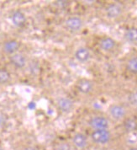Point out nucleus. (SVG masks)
I'll use <instances>...</instances> for the list:
<instances>
[{
	"label": "nucleus",
	"instance_id": "f257e3e1",
	"mask_svg": "<svg viewBox=\"0 0 137 150\" xmlns=\"http://www.w3.org/2000/svg\"><path fill=\"white\" fill-rule=\"evenodd\" d=\"M111 137L112 136L109 129L93 130L91 133V138L93 142L99 145H104L110 143Z\"/></svg>",
	"mask_w": 137,
	"mask_h": 150
},
{
	"label": "nucleus",
	"instance_id": "f03ea898",
	"mask_svg": "<svg viewBox=\"0 0 137 150\" xmlns=\"http://www.w3.org/2000/svg\"><path fill=\"white\" fill-rule=\"evenodd\" d=\"M89 125L93 130L109 129L110 122L103 116H95L89 121Z\"/></svg>",
	"mask_w": 137,
	"mask_h": 150
},
{
	"label": "nucleus",
	"instance_id": "7ed1b4c3",
	"mask_svg": "<svg viewBox=\"0 0 137 150\" xmlns=\"http://www.w3.org/2000/svg\"><path fill=\"white\" fill-rule=\"evenodd\" d=\"M65 27L71 32L80 31L83 27V21L78 16H71L65 21Z\"/></svg>",
	"mask_w": 137,
	"mask_h": 150
},
{
	"label": "nucleus",
	"instance_id": "20e7f679",
	"mask_svg": "<svg viewBox=\"0 0 137 150\" xmlns=\"http://www.w3.org/2000/svg\"><path fill=\"white\" fill-rule=\"evenodd\" d=\"M109 113L110 116L115 120H121L126 116V109L121 105L115 104L110 105L109 108Z\"/></svg>",
	"mask_w": 137,
	"mask_h": 150
},
{
	"label": "nucleus",
	"instance_id": "39448f33",
	"mask_svg": "<svg viewBox=\"0 0 137 150\" xmlns=\"http://www.w3.org/2000/svg\"><path fill=\"white\" fill-rule=\"evenodd\" d=\"M76 88L80 93L87 95L93 89V83L88 79H80L76 83Z\"/></svg>",
	"mask_w": 137,
	"mask_h": 150
},
{
	"label": "nucleus",
	"instance_id": "423d86ee",
	"mask_svg": "<svg viewBox=\"0 0 137 150\" xmlns=\"http://www.w3.org/2000/svg\"><path fill=\"white\" fill-rule=\"evenodd\" d=\"M73 101L67 97H61L57 100V107L63 113H69L73 109Z\"/></svg>",
	"mask_w": 137,
	"mask_h": 150
},
{
	"label": "nucleus",
	"instance_id": "0eeeda50",
	"mask_svg": "<svg viewBox=\"0 0 137 150\" xmlns=\"http://www.w3.org/2000/svg\"><path fill=\"white\" fill-rule=\"evenodd\" d=\"M88 138L86 135L77 132L72 137V144L77 149H84L88 146Z\"/></svg>",
	"mask_w": 137,
	"mask_h": 150
},
{
	"label": "nucleus",
	"instance_id": "6e6552de",
	"mask_svg": "<svg viewBox=\"0 0 137 150\" xmlns=\"http://www.w3.org/2000/svg\"><path fill=\"white\" fill-rule=\"evenodd\" d=\"M122 7L118 4H111L105 9V13L110 19H117L122 14Z\"/></svg>",
	"mask_w": 137,
	"mask_h": 150
},
{
	"label": "nucleus",
	"instance_id": "1a4fd4ad",
	"mask_svg": "<svg viewBox=\"0 0 137 150\" xmlns=\"http://www.w3.org/2000/svg\"><path fill=\"white\" fill-rule=\"evenodd\" d=\"M75 58L76 60L81 63L87 62L91 57V52L89 51V48L85 47H78L75 52Z\"/></svg>",
	"mask_w": 137,
	"mask_h": 150
},
{
	"label": "nucleus",
	"instance_id": "9d476101",
	"mask_svg": "<svg viewBox=\"0 0 137 150\" xmlns=\"http://www.w3.org/2000/svg\"><path fill=\"white\" fill-rule=\"evenodd\" d=\"M10 62L14 65L15 68H23L25 67V65L27 63V59H26V57L24 54L16 52L14 54L11 55Z\"/></svg>",
	"mask_w": 137,
	"mask_h": 150
},
{
	"label": "nucleus",
	"instance_id": "9b49d317",
	"mask_svg": "<svg viewBox=\"0 0 137 150\" xmlns=\"http://www.w3.org/2000/svg\"><path fill=\"white\" fill-rule=\"evenodd\" d=\"M20 47V42L16 40H8L5 41L3 45V51L7 54L13 55L16 53Z\"/></svg>",
	"mask_w": 137,
	"mask_h": 150
},
{
	"label": "nucleus",
	"instance_id": "f8f14e48",
	"mask_svg": "<svg viewBox=\"0 0 137 150\" xmlns=\"http://www.w3.org/2000/svg\"><path fill=\"white\" fill-rule=\"evenodd\" d=\"M116 46L115 41L111 37H103L99 41V47L104 52H110Z\"/></svg>",
	"mask_w": 137,
	"mask_h": 150
},
{
	"label": "nucleus",
	"instance_id": "ddd939ff",
	"mask_svg": "<svg viewBox=\"0 0 137 150\" xmlns=\"http://www.w3.org/2000/svg\"><path fill=\"white\" fill-rule=\"evenodd\" d=\"M12 22L15 26L22 27L23 25H25V24L26 22L25 14L20 10H16L12 15Z\"/></svg>",
	"mask_w": 137,
	"mask_h": 150
},
{
	"label": "nucleus",
	"instance_id": "4468645a",
	"mask_svg": "<svg viewBox=\"0 0 137 150\" xmlns=\"http://www.w3.org/2000/svg\"><path fill=\"white\" fill-rule=\"evenodd\" d=\"M124 38L130 43H137V28L131 27L124 32Z\"/></svg>",
	"mask_w": 137,
	"mask_h": 150
},
{
	"label": "nucleus",
	"instance_id": "2eb2a0df",
	"mask_svg": "<svg viewBox=\"0 0 137 150\" xmlns=\"http://www.w3.org/2000/svg\"><path fill=\"white\" fill-rule=\"evenodd\" d=\"M124 129L127 132H133L137 130V121L134 118H127L123 124Z\"/></svg>",
	"mask_w": 137,
	"mask_h": 150
},
{
	"label": "nucleus",
	"instance_id": "dca6fc26",
	"mask_svg": "<svg viewBox=\"0 0 137 150\" xmlns=\"http://www.w3.org/2000/svg\"><path fill=\"white\" fill-rule=\"evenodd\" d=\"M126 68L127 70L134 74H137V56H135L131 57L130 59L128 60L126 63Z\"/></svg>",
	"mask_w": 137,
	"mask_h": 150
},
{
	"label": "nucleus",
	"instance_id": "f3484780",
	"mask_svg": "<svg viewBox=\"0 0 137 150\" xmlns=\"http://www.w3.org/2000/svg\"><path fill=\"white\" fill-rule=\"evenodd\" d=\"M10 80V74L5 68H0V83L4 84Z\"/></svg>",
	"mask_w": 137,
	"mask_h": 150
},
{
	"label": "nucleus",
	"instance_id": "a211bd4d",
	"mask_svg": "<svg viewBox=\"0 0 137 150\" xmlns=\"http://www.w3.org/2000/svg\"><path fill=\"white\" fill-rule=\"evenodd\" d=\"M128 102L130 103V105L132 106H137V91L130 93L128 96Z\"/></svg>",
	"mask_w": 137,
	"mask_h": 150
},
{
	"label": "nucleus",
	"instance_id": "6ab92c4d",
	"mask_svg": "<svg viewBox=\"0 0 137 150\" xmlns=\"http://www.w3.org/2000/svg\"><path fill=\"white\" fill-rule=\"evenodd\" d=\"M56 150H71V146L67 142H61L56 144Z\"/></svg>",
	"mask_w": 137,
	"mask_h": 150
},
{
	"label": "nucleus",
	"instance_id": "aec40b11",
	"mask_svg": "<svg viewBox=\"0 0 137 150\" xmlns=\"http://www.w3.org/2000/svg\"><path fill=\"white\" fill-rule=\"evenodd\" d=\"M23 150H38L35 147H33V146H28L26 148H25Z\"/></svg>",
	"mask_w": 137,
	"mask_h": 150
},
{
	"label": "nucleus",
	"instance_id": "412c9836",
	"mask_svg": "<svg viewBox=\"0 0 137 150\" xmlns=\"http://www.w3.org/2000/svg\"><path fill=\"white\" fill-rule=\"evenodd\" d=\"M128 150H137V148H135V147H133V148H130Z\"/></svg>",
	"mask_w": 137,
	"mask_h": 150
},
{
	"label": "nucleus",
	"instance_id": "4be33fe9",
	"mask_svg": "<svg viewBox=\"0 0 137 150\" xmlns=\"http://www.w3.org/2000/svg\"><path fill=\"white\" fill-rule=\"evenodd\" d=\"M0 150H4V149L3 148H1V147H0Z\"/></svg>",
	"mask_w": 137,
	"mask_h": 150
}]
</instances>
